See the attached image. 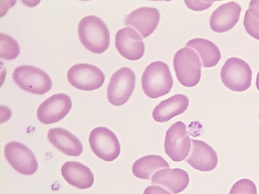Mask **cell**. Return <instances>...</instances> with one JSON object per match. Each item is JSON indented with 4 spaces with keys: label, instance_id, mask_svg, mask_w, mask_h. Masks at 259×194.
<instances>
[{
    "label": "cell",
    "instance_id": "obj_19",
    "mask_svg": "<svg viewBox=\"0 0 259 194\" xmlns=\"http://www.w3.org/2000/svg\"><path fill=\"white\" fill-rule=\"evenodd\" d=\"M61 173L65 180L79 189L91 188L94 183L91 170L78 162H66L62 167Z\"/></svg>",
    "mask_w": 259,
    "mask_h": 194
},
{
    "label": "cell",
    "instance_id": "obj_14",
    "mask_svg": "<svg viewBox=\"0 0 259 194\" xmlns=\"http://www.w3.org/2000/svg\"><path fill=\"white\" fill-rule=\"evenodd\" d=\"M185 161L194 169L208 172L216 168L218 157L215 150L206 142L191 139V151Z\"/></svg>",
    "mask_w": 259,
    "mask_h": 194
},
{
    "label": "cell",
    "instance_id": "obj_11",
    "mask_svg": "<svg viewBox=\"0 0 259 194\" xmlns=\"http://www.w3.org/2000/svg\"><path fill=\"white\" fill-rule=\"evenodd\" d=\"M72 108L70 97L66 94H54L39 105L37 117L40 123L48 125L59 122Z\"/></svg>",
    "mask_w": 259,
    "mask_h": 194
},
{
    "label": "cell",
    "instance_id": "obj_21",
    "mask_svg": "<svg viewBox=\"0 0 259 194\" xmlns=\"http://www.w3.org/2000/svg\"><path fill=\"white\" fill-rule=\"evenodd\" d=\"M186 46L194 48L198 52L204 68L216 66L222 58L220 48L213 42L205 38L192 39L186 43Z\"/></svg>",
    "mask_w": 259,
    "mask_h": 194
},
{
    "label": "cell",
    "instance_id": "obj_24",
    "mask_svg": "<svg viewBox=\"0 0 259 194\" xmlns=\"http://www.w3.org/2000/svg\"><path fill=\"white\" fill-rule=\"evenodd\" d=\"M244 26L250 36L259 40V20L253 17L247 10L245 15Z\"/></svg>",
    "mask_w": 259,
    "mask_h": 194
},
{
    "label": "cell",
    "instance_id": "obj_16",
    "mask_svg": "<svg viewBox=\"0 0 259 194\" xmlns=\"http://www.w3.org/2000/svg\"><path fill=\"white\" fill-rule=\"evenodd\" d=\"M241 12V7L236 2L223 4L217 8L210 16V28L218 33L231 30L239 22Z\"/></svg>",
    "mask_w": 259,
    "mask_h": 194
},
{
    "label": "cell",
    "instance_id": "obj_1",
    "mask_svg": "<svg viewBox=\"0 0 259 194\" xmlns=\"http://www.w3.org/2000/svg\"><path fill=\"white\" fill-rule=\"evenodd\" d=\"M78 32L81 43L93 53L102 54L110 46L109 29L106 24L97 16L89 15L81 20Z\"/></svg>",
    "mask_w": 259,
    "mask_h": 194
},
{
    "label": "cell",
    "instance_id": "obj_28",
    "mask_svg": "<svg viewBox=\"0 0 259 194\" xmlns=\"http://www.w3.org/2000/svg\"><path fill=\"white\" fill-rule=\"evenodd\" d=\"M256 86L258 91H259V71L258 72V74L256 76Z\"/></svg>",
    "mask_w": 259,
    "mask_h": 194
},
{
    "label": "cell",
    "instance_id": "obj_12",
    "mask_svg": "<svg viewBox=\"0 0 259 194\" xmlns=\"http://www.w3.org/2000/svg\"><path fill=\"white\" fill-rule=\"evenodd\" d=\"M160 14L157 8L143 7L138 8L125 16L126 26L140 32L143 38L150 36L158 26Z\"/></svg>",
    "mask_w": 259,
    "mask_h": 194
},
{
    "label": "cell",
    "instance_id": "obj_9",
    "mask_svg": "<svg viewBox=\"0 0 259 194\" xmlns=\"http://www.w3.org/2000/svg\"><path fill=\"white\" fill-rule=\"evenodd\" d=\"M69 83L74 87L83 91H93L102 86L105 82L103 71L93 65L76 64L67 73Z\"/></svg>",
    "mask_w": 259,
    "mask_h": 194
},
{
    "label": "cell",
    "instance_id": "obj_23",
    "mask_svg": "<svg viewBox=\"0 0 259 194\" xmlns=\"http://www.w3.org/2000/svg\"><path fill=\"white\" fill-rule=\"evenodd\" d=\"M229 194H257V188L253 181L242 179L232 186Z\"/></svg>",
    "mask_w": 259,
    "mask_h": 194
},
{
    "label": "cell",
    "instance_id": "obj_27",
    "mask_svg": "<svg viewBox=\"0 0 259 194\" xmlns=\"http://www.w3.org/2000/svg\"><path fill=\"white\" fill-rule=\"evenodd\" d=\"M247 11L253 17L259 20V0L251 1Z\"/></svg>",
    "mask_w": 259,
    "mask_h": 194
},
{
    "label": "cell",
    "instance_id": "obj_18",
    "mask_svg": "<svg viewBox=\"0 0 259 194\" xmlns=\"http://www.w3.org/2000/svg\"><path fill=\"white\" fill-rule=\"evenodd\" d=\"M48 139L55 148L68 156L78 157L83 152V144L78 137L62 128L51 129Z\"/></svg>",
    "mask_w": 259,
    "mask_h": 194
},
{
    "label": "cell",
    "instance_id": "obj_8",
    "mask_svg": "<svg viewBox=\"0 0 259 194\" xmlns=\"http://www.w3.org/2000/svg\"><path fill=\"white\" fill-rule=\"evenodd\" d=\"M165 152L175 162H181L189 156L191 149V139L186 126L178 121L170 127L166 133Z\"/></svg>",
    "mask_w": 259,
    "mask_h": 194
},
{
    "label": "cell",
    "instance_id": "obj_2",
    "mask_svg": "<svg viewBox=\"0 0 259 194\" xmlns=\"http://www.w3.org/2000/svg\"><path fill=\"white\" fill-rule=\"evenodd\" d=\"M174 80L169 68L165 63L153 62L143 72L142 86L149 98L157 99L171 91Z\"/></svg>",
    "mask_w": 259,
    "mask_h": 194
},
{
    "label": "cell",
    "instance_id": "obj_15",
    "mask_svg": "<svg viewBox=\"0 0 259 194\" xmlns=\"http://www.w3.org/2000/svg\"><path fill=\"white\" fill-rule=\"evenodd\" d=\"M190 177L187 172L180 168H165L159 170L153 176L151 183L159 186L171 194H177L188 187Z\"/></svg>",
    "mask_w": 259,
    "mask_h": 194
},
{
    "label": "cell",
    "instance_id": "obj_4",
    "mask_svg": "<svg viewBox=\"0 0 259 194\" xmlns=\"http://www.w3.org/2000/svg\"><path fill=\"white\" fill-rule=\"evenodd\" d=\"M221 76L224 85L234 92H244L252 85V69L247 63L239 58L227 60L222 68Z\"/></svg>",
    "mask_w": 259,
    "mask_h": 194
},
{
    "label": "cell",
    "instance_id": "obj_3",
    "mask_svg": "<svg viewBox=\"0 0 259 194\" xmlns=\"http://www.w3.org/2000/svg\"><path fill=\"white\" fill-rule=\"evenodd\" d=\"M174 67L177 78L184 86L197 85L201 76V63L198 55L192 48L185 47L174 56Z\"/></svg>",
    "mask_w": 259,
    "mask_h": 194
},
{
    "label": "cell",
    "instance_id": "obj_6",
    "mask_svg": "<svg viewBox=\"0 0 259 194\" xmlns=\"http://www.w3.org/2000/svg\"><path fill=\"white\" fill-rule=\"evenodd\" d=\"M134 72L127 67L119 69L112 76L107 89L109 102L116 107L125 104L132 95L136 85Z\"/></svg>",
    "mask_w": 259,
    "mask_h": 194
},
{
    "label": "cell",
    "instance_id": "obj_29",
    "mask_svg": "<svg viewBox=\"0 0 259 194\" xmlns=\"http://www.w3.org/2000/svg\"><path fill=\"white\" fill-rule=\"evenodd\" d=\"M258 120H259V113H258Z\"/></svg>",
    "mask_w": 259,
    "mask_h": 194
},
{
    "label": "cell",
    "instance_id": "obj_26",
    "mask_svg": "<svg viewBox=\"0 0 259 194\" xmlns=\"http://www.w3.org/2000/svg\"><path fill=\"white\" fill-rule=\"evenodd\" d=\"M143 194H171V193L159 186L151 185L144 190Z\"/></svg>",
    "mask_w": 259,
    "mask_h": 194
},
{
    "label": "cell",
    "instance_id": "obj_17",
    "mask_svg": "<svg viewBox=\"0 0 259 194\" xmlns=\"http://www.w3.org/2000/svg\"><path fill=\"white\" fill-rule=\"evenodd\" d=\"M187 96L177 94L161 102L154 109L152 117L158 123H165L173 118L183 114L189 106Z\"/></svg>",
    "mask_w": 259,
    "mask_h": 194
},
{
    "label": "cell",
    "instance_id": "obj_5",
    "mask_svg": "<svg viewBox=\"0 0 259 194\" xmlns=\"http://www.w3.org/2000/svg\"><path fill=\"white\" fill-rule=\"evenodd\" d=\"M13 78L23 90L43 95L51 90L52 80L44 70L31 66H19L13 72Z\"/></svg>",
    "mask_w": 259,
    "mask_h": 194
},
{
    "label": "cell",
    "instance_id": "obj_22",
    "mask_svg": "<svg viewBox=\"0 0 259 194\" xmlns=\"http://www.w3.org/2000/svg\"><path fill=\"white\" fill-rule=\"evenodd\" d=\"M0 44V58L5 60H13L20 52L19 45L16 40L10 36L2 33Z\"/></svg>",
    "mask_w": 259,
    "mask_h": 194
},
{
    "label": "cell",
    "instance_id": "obj_20",
    "mask_svg": "<svg viewBox=\"0 0 259 194\" xmlns=\"http://www.w3.org/2000/svg\"><path fill=\"white\" fill-rule=\"evenodd\" d=\"M169 168L168 163L163 158L150 155L136 160L133 165L132 171L139 179L150 180L159 170Z\"/></svg>",
    "mask_w": 259,
    "mask_h": 194
},
{
    "label": "cell",
    "instance_id": "obj_10",
    "mask_svg": "<svg viewBox=\"0 0 259 194\" xmlns=\"http://www.w3.org/2000/svg\"><path fill=\"white\" fill-rule=\"evenodd\" d=\"M5 157L15 171L21 174L31 175L37 171L38 165L33 153L21 143H8L5 148Z\"/></svg>",
    "mask_w": 259,
    "mask_h": 194
},
{
    "label": "cell",
    "instance_id": "obj_13",
    "mask_svg": "<svg viewBox=\"0 0 259 194\" xmlns=\"http://www.w3.org/2000/svg\"><path fill=\"white\" fill-rule=\"evenodd\" d=\"M115 44L119 53L129 61L139 60L145 53L142 38L131 28H123L117 32Z\"/></svg>",
    "mask_w": 259,
    "mask_h": 194
},
{
    "label": "cell",
    "instance_id": "obj_7",
    "mask_svg": "<svg viewBox=\"0 0 259 194\" xmlns=\"http://www.w3.org/2000/svg\"><path fill=\"white\" fill-rule=\"evenodd\" d=\"M89 143L95 155L103 161L111 162L120 155L121 148L118 137L107 127L94 128L89 136Z\"/></svg>",
    "mask_w": 259,
    "mask_h": 194
},
{
    "label": "cell",
    "instance_id": "obj_25",
    "mask_svg": "<svg viewBox=\"0 0 259 194\" xmlns=\"http://www.w3.org/2000/svg\"><path fill=\"white\" fill-rule=\"evenodd\" d=\"M186 6L194 11H202L207 10L214 2H189L185 1Z\"/></svg>",
    "mask_w": 259,
    "mask_h": 194
}]
</instances>
